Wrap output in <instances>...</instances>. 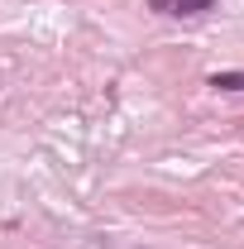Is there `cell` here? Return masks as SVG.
I'll use <instances>...</instances> for the list:
<instances>
[{"instance_id":"2","label":"cell","mask_w":244,"mask_h":249,"mask_svg":"<svg viewBox=\"0 0 244 249\" xmlns=\"http://www.w3.org/2000/svg\"><path fill=\"white\" fill-rule=\"evenodd\" d=\"M215 91H244V72H211Z\"/></svg>"},{"instance_id":"1","label":"cell","mask_w":244,"mask_h":249,"mask_svg":"<svg viewBox=\"0 0 244 249\" xmlns=\"http://www.w3.org/2000/svg\"><path fill=\"white\" fill-rule=\"evenodd\" d=\"M215 0H149L153 15H168V19H196V15H206Z\"/></svg>"}]
</instances>
